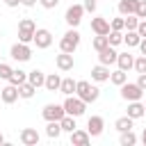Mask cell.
I'll use <instances>...</instances> for the list:
<instances>
[{
  "instance_id": "obj_1",
  "label": "cell",
  "mask_w": 146,
  "mask_h": 146,
  "mask_svg": "<svg viewBox=\"0 0 146 146\" xmlns=\"http://www.w3.org/2000/svg\"><path fill=\"white\" fill-rule=\"evenodd\" d=\"M75 96L82 98L84 103H96L98 96H100V89L94 87V84L87 82V80H78V82H75Z\"/></svg>"
},
{
  "instance_id": "obj_2",
  "label": "cell",
  "mask_w": 146,
  "mask_h": 146,
  "mask_svg": "<svg viewBox=\"0 0 146 146\" xmlns=\"http://www.w3.org/2000/svg\"><path fill=\"white\" fill-rule=\"evenodd\" d=\"M78 46H80V32L75 27H68L64 32V36L59 39V50L62 52H75Z\"/></svg>"
},
{
  "instance_id": "obj_3",
  "label": "cell",
  "mask_w": 146,
  "mask_h": 146,
  "mask_svg": "<svg viewBox=\"0 0 146 146\" xmlns=\"http://www.w3.org/2000/svg\"><path fill=\"white\" fill-rule=\"evenodd\" d=\"M62 105H64V112H66V114H71V116H75V119H78V116H82V114H84V110H87V103H84L82 98H78L75 94H73V96H66V100H64Z\"/></svg>"
},
{
  "instance_id": "obj_4",
  "label": "cell",
  "mask_w": 146,
  "mask_h": 146,
  "mask_svg": "<svg viewBox=\"0 0 146 146\" xmlns=\"http://www.w3.org/2000/svg\"><path fill=\"white\" fill-rule=\"evenodd\" d=\"M141 96H144V89H141L137 82H128V80H125V82L121 84V98H123V100H128V103H130V100H141Z\"/></svg>"
},
{
  "instance_id": "obj_5",
  "label": "cell",
  "mask_w": 146,
  "mask_h": 146,
  "mask_svg": "<svg viewBox=\"0 0 146 146\" xmlns=\"http://www.w3.org/2000/svg\"><path fill=\"white\" fill-rule=\"evenodd\" d=\"M34 30H36L34 21H32V18H23V21L18 23V41H23V43H32V39H34Z\"/></svg>"
},
{
  "instance_id": "obj_6",
  "label": "cell",
  "mask_w": 146,
  "mask_h": 146,
  "mask_svg": "<svg viewBox=\"0 0 146 146\" xmlns=\"http://www.w3.org/2000/svg\"><path fill=\"white\" fill-rule=\"evenodd\" d=\"M9 55H11V59H16V62H30L32 48H30V43L18 41V43H14V46L9 48Z\"/></svg>"
},
{
  "instance_id": "obj_7",
  "label": "cell",
  "mask_w": 146,
  "mask_h": 146,
  "mask_svg": "<svg viewBox=\"0 0 146 146\" xmlns=\"http://www.w3.org/2000/svg\"><path fill=\"white\" fill-rule=\"evenodd\" d=\"M82 14H84V7L82 5H71L64 14V21L68 23V27H78L82 23Z\"/></svg>"
},
{
  "instance_id": "obj_8",
  "label": "cell",
  "mask_w": 146,
  "mask_h": 146,
  "mask_svg": "<svg viewBox=\"0 0 146 146\" xmlns=\"http://www.w3.org/2000/svg\"><path fill=\"white\" fill-rule=\"evenodd\" d=\"M32 43H34L36 48H41V50L50 48V46H52V34H50V30H46V27H36V30H34V39H32Z\"/></svg>"
},
{
  "instance_id": "obj_9",
  "label": "cell",
  "mask_w": 146,
  "mask_h": 146,
  "mask_svg": "<svg viewBox=\"0 0 146 146\" xmlns=\"http://www.w3.org/2000/svg\"><path fill=\"white\" fill-rule=\"evenodd\" d=\"M64 114H66V112H64V105H57V103H48V105H43V110H41V116H43L46 121H59Z\"/></svg>"
},
{
  "instance_id": "obj_10",
  "label": "cell",
  "mask_w": 146,
  "mask_h": 146,
  "mask_svg": "<svg viewBox=\"0 0 146 146\" xmlns=\"http://www.w3.org/2000/svg\"><path fill=\"white\" fill-rule=\"evenodd\" d=\"M55 64H57V68L59 71H73V66H75V59H73V52H62L59 50V55L55 57Z\"/></svg>"
},
{
  "instance_id": "obj_11",
  "label": "cell",
  "mask_w": 146,
  "mask_h": 146,
  "mask_svg": "<svg viewBox=\"0 0 146 146\" xmlns=\"http://www.w3.org/2000/svg\"><path fill=\"white\" fill-rule=\"evenodd\" d=\"M18 139H21V144H23V146H36L41 137H39L36 128H23V130H21V135H18Z\"/></svg>"
},
{
  "instance_id": "obj_12",
  "label": "cell",
  "mask_w": 146,
  "mask_h": 146,
  "mask_svg": "<svg viewBox=\"0 0 146 146\" xmlns=\"http://www.w3.org/2000/svg\"><path fill=\"white\" fill-rule=\"evenodd\" d=\"M116 57H119V52L114 50V46H105L103 50H98V62H100V64H105V66L116 64Z\"/></svg>"
},
{
  "instance_id": "obj_13",
  "label": "cell",
  "mask_w": 146,
  "mask_h": 146,
  "mask_svg": "<svg viewBox=\"0 0 146 146\" xmlns=\"http://www.w3.org/2000/svg\"><path fill=\"white\" fill-rule=\"evenodd\" d=\"M18 98H21V96H18V87L7 84V87H2V89H0V100H2V103L11 105V103H16Z\"/></svg>"
},
{
  "instance_id": "obj_14",
  "label": "cell",
  "mask_w": 146,
  "mask_h": 146,
  "mask_svg": "<svg viewBox=\"0 0 146 146\" xmlns=\"http://www.w3.org/2000/svg\"><path fill=\"white\" fill-rule=\"evenodd\" d=\"M103 128H105V121H103V116H89V121H87V132H89L91 137H98V135H103Z\"/></svg>"
},
{
  "instance_id": "obj_15",
  "label": "cell",
  "mask_w": 146,
  "mask_h": 146,
  "mask_svg": "<svg viewBox=\"0 0 146 146\" xmlns=\"http://www.w3.org/2000/svg\"><path fill=\"white\" fill-rule=\"evenodd\" d=\"M89 141H91V135L87 132V130H73L71 132V144L73 146H89Z\"/></svg>"
},
{
  "instance_id": "obj_16",
  "label": "cell",
  "mask_w": 146,
  "mask_h": 146,
  "mask_svg": "<svg viewBox=\"0 0 146 146\" xmlns=\"http://www.w3.org/2000/svg\"><path fill=\"white\" fill-rule=\"evenodd\" d=\"M91 30H94V34H107L110 32V21L105 16H96V18H91Z\"/></svg>"
},
{
  "instance_id": "obj_17",
  "label": "cell",
  "mask_w": 146,
  "mask_h": 146,
  "mask_svg": "<svg viewBox=\"0 0 146 146\" xmlns=\"http://www.w3.org/2000/svg\"><path fill=\"white\" fill-rule=\"evenodd\" d=\"M91 80L94 82H107L110 80V66H105V64L94 66L91 68Z\"/></svg>"
},
{
  "instance_id": "obj_18",
  "label": "cell",
  "mask_w": 146,
  "mask_h": 146,
  "mask_svg": "<svg viewBox=\"0 0 146 146\" xmlns=\"http://www.w3.org/2000/svg\"><path fill=\"white\" fill-rule=\"evenodd\" d=\"M132 64H135V55H130V52H119V57H116V66L121 68V71H130L132 68Z\"/></svg>"
},
{
  "instance_id": "obj_19",
  "label": "cell",
  "mask_w": 146,
  "mask_h": 146,
  "mask_svg": "<svg viewBox=\"0 0 146 146\" xmlns=\"http://www.w3.org/2000/svg\"><path fill=\"white\" fill-rule=\"evenodd\" d=\"M27 82L39 89V87H43V82H46V73H43L41 68H32V71H27Z\"/></svg>"
},
{
  "instance_id": "obj_20",
  "label": "cell",
  "mask_w": 146,
  "mask_h": 146,
  "mask_svg": "<svg viewBox=\"0 0 146 146\" xmlns=\"http://www.w3.org/2000/svg\"><path fill=\"white\" fill-rule=\"evenodd\" d=\"M144 114H146L144 103H139V100H130V103H128V116H130V119L137 121V119H141Z\"/></svg>"
},
{
  "instance_id": "obj_21",
  "label": "cell",
  "mask_w": 146,
  "mask_h": 146,
  "mask_svg": "<svg viewBox=\"0 0 146 146\" xmlns=\"http://www.w3.org/2000/svg\"><path fill=\"white\" fill-rule=\"evenodd\" d=\"M137 5H139V0H119V14L121 16L135 14L137 11Z\"/></svg>"
},
{
  "instance_id": "obj_22",
  "label": "cell",
  "mask_w": 146,
  "mask_h": 146,
  "mask_svg": "<svg viewBox=\"0 0 146 146\" xmlns=\"http://www.w3.org/2000/svg\"><path fill=\"white\" fill-rule=\"evenodd\" d=\"M132 125H135V119H130L128 114H125V116H119V119L114 121V128H116L119 132H125V130H132Z\"/></svg>"
},
{
  "instance_id": "obj_23",
  "label": "cell",
  "mask_w": 146,
  "mask_h": 146,
  "mask_svg": "<svg viewBox=\"0 0 146 146\" xmlns=\"http://www.w3.org/2000/svg\"><path fill=\"white\" fill-rule=\"evenodd\" d=\"M139 41H141V36H139V32H137V30H128V32L123 34V43H125L128 48L139 46Z\"/></svg>"
},
{
  "instance_id": "obj_24",
  "label": "cell",
  "mask_w": 146,
  "mask_h": 146,
  "mask_svg": "<svg viewBox=\"0 0 146 146\" xmlns=\"http://www.w3.org/2000/svg\"><path fill=\"white\" fill-rule=\"evenodd\" d=\"M25 80H27V71H21V68H14L7 82H9V84H14V87H18V84H23Z\"/></svg>"
},
{
  "instance_id": "obj_25",
  "label": "cell",
  "mask_w": 146,
  "mask_h": 146,
  "mask_svg": "<svg viewBox=\"0 0 146 146\" xmlns=\"http://www.w3.org/2000/svg\"><path fill=\"white\" fill-rule=\"evenodd\" d=\"M59 84H62V78H59L57 73H50V75H46V82H43V87H46L48 91H59Z\"/></svg>"
},
{
  "instance_id": "obj_26",
  "label": "cell",
  "mask_w": 146,
  "mask_h": 146,
  "mask_svg": "<svg viewBox=\"0 0 146 146\" xmlns=\"http://www.w3.org/2000/svg\"><path fill=\"white\" fill-rule=\"evenodd\" d=\"M59 91H62L64 96H73V94H75V80H73V78H62Z\"/></svg>"
},
{
  "instance_id": "obj_27",
  "label": "cell",
  "mask_w": 146,
  "mask_h": 146,
  "mask_svg": "<svg viewBox=\"0 0 146 146\" xmlns=\"http://www.w3.org/2000/svg\"><path fill=\"white\" fill-rule=\"evenodd\" d=\"M59 125H62V132H73L78 125H75V116H71V114H64L62 119H59Z\"/></svg>"
},
{
  "instance_id": "obj_28",
  "label": "cell",
  "mask_w": 146,
  "mask_h": 146,
  "mask_svg": "<svg viewBox=\"0 0 146 146\" xmlns=\"http://www.w3.org/2000/svg\"><path fill=\"white\" fill-rule=\"evenodd\" d=\"M34 91H36V87H34V84H30L27 80H25L23 84H18V96H21V98H25V100H27V98H32V96H34Z\"/></svg>"
},
{
  "instance_id": "obj_29",
  "label": "cell",
  "mask_w": 146,
  "mask_h": 146,
  "mask_svg": "<svg viewBox=\"0 0 146 146\" xmlns=\"http://www.w3.org/2000/svg\"><path fill=\"white\" fill-rule=\"evenodd\" d=\"M125 80H128V73H125V71H121V68H116V71H112V73H110V82H112V84H116V87H121Z\"/></svg>"
},
{
  "instance_id": "obj_30",
  "label": "cell",
  "mask_w": 146,
  "mask_h": 146,
  "mask_svg": "<svg viewBox=\"0 0 146 146\" xmlns=\"http://www.w3.org/2000/svg\"><path fill=\"white\" fill-rule=\"evenodd\" d=\"M46 135H48L50 139H57V137L62 135V125H59V121H48V125H46Z\"/></svg>"
},
{
  "instance_id": "obj_31",
  "label": "cell",
  "mask_w": 146,
  "mask_h": 146,
  "mask_svg": "<svg viewBox=\"0 0 146 146\" xmlns=\"http://www.w3.org/2000/svg\"><path fill=\"white\" fill-rule=\"evenodd\" d=\"M91 46H94V50L98 52V50H103L105 46H110V41H107V34H96L94 39H91Z\"/></svg>"
},
{
  "instance_id": "obj_32",
  "label": "cell",
  "mask_w": 146,
  "mask_h": 146,
  "mask_svg": "<svg viewBox=\"0 0 146 146\" xmlns=\"http://www.w3.org/2000/svg\"><path fill=\"white\" fill-rule=\"evenodd\" d=\"M121 146H135L137 144V135L132 132V130H125V132H121Z\"/></svg>"
},
{
  "instance_id": "obj_33",
  "label": "cell",
  "mask_w": 146,
  "mask_h": 146,
  "mask_svg": "<svg viewBox=\"0 0 146 146\" xmlns=\"http://www.w3.org/2000/svg\"><path fill=\"white\" fill-rule=\"evenodd\" d=\"M107 41H110V46H119V43H123V34L119 30H110L107 32Z\"/></svg>"
},
{
  "instance_id": "obj_34",
  "label": "cell",
  "mask_w": 146,
  "mask_h": 146,
  "mask_svg": "<svg viewBox=\"0 0 146 146\" xmlns=\"http://www.w3.org/2000/svg\"><path fill=\"white\" fill-rule=\"evenodd\" d=\"M123 25H125V30H137L139 18H137L135 14H128V16H123Z\"/></svg>"
},
{
  "instance_id": "obj_35",
  "label": "cell",
  "mask_w": 146,
  "mask_h": 146,
  "mask_svg": "<svg viewBox=\"0 0 146 146\" xmlns=\"http://www.w3.org/2000/svg\"><path fill=\"white\" fill-rule=\"evenodd\" d=\"M132 68H135L137 73H146V55H139V57H135V64H132Z\"/></svg>"
},
{
  "instance_id": "obj_36",
  "label": "cell",
  "mask_w": 146,
  "mask_h": 146,
  "mask_svg": "<svg viewBox=\"0 0 146 146\" xmlns=\"http://www.w3.org/2000/svg\"><path fill=\"white\" fill-rule=\"evenodd\" d=\"M11 71H14V68H11L9 64H5V62H0V78H2V80H9V75H11Z\"/></svg>"
},
{
  "instance_id": "obj_37",
  "label": "cell",
  "mask_w": 146,
  "mask_h": 146,
  "mask_svg": "<svg viewBox=\"0 0 146 146\" xmlns=\"http://www.w3.org/2000/svg\"><path fill=\"white\" fill-rule=\"evenodd\" d=\"M110 30H119V32L125 30V25H123V16H121V18H112V21H110Z\"/></svg>"
},
{
  "instance_id": "obj_38",
  "label": "cell",
  "mask_w": 146,
  "mask_h": 146,
  "mask_svg": "<svg viewBox=\"0 0 146 146\" xmlns=\"http://www.w3.org/2000/svg\"><path fill=\"white\" fill-rule=\"evenodd\" d=\"M135 16L141 21V18H146V0H139V5H137V11H135Z\"/></svg>"
},
{
  "instance_id": "obj_39",
  "label": "cell",
  "mask_w": 146,
  "mask_h": 146,
  "mask_svg": "<svg viewBox=\"0 0 146 146\" xmlns=\"http://www.w3.org/2000/svg\"><path fill=\"white\" fill-rule=\"evenodd\" d=\"M82 7H84V11L94 14V11H96V7H98V0H84V2H82Z\"/></svg>"
},
{
  "instance_id": "obj_40",
  "label": "cell",
  "mask_w": 146,
  "mask_h": 146,
  "mask_svg": "<svg viewBox=\"0 0 146 146\" xmlns=\"http://www.w3.org/2000/svg\"><path fill=\"white\" fill-rule=\"evenodd\" d=\"M39 5H41L43 9H55V7L59 5V0H39Z\"/></svg>"
},
{
  "instance_id": "obj_41",
  "label": "cell",
  "mask_w": 146,
  "mask_h": 146,
  "mask_svg": "<svg viewBox=\"0 0 146 146\" xmlns=\"http://www.w3.org/2000/svg\"><path fill=\"white\" fill-rule=\"evenodd\" d=\"M137 32H139V36H141V39H146V18H141V21H139Z\"/></svg>"
},
{
  "instance_id": "obj_42",
  "label": "cell",
  "mask_w": 146,
  "mask_h": 146,
  "mask_svg": "<svg viewBox=\"0 0 146 146\" xmlns=\"http://www.w3.org/2000/svg\"><path fill=\"white\" fill-rule=\"evenodd\" d=\"M137 84L146 91V73H139V78H137Z\"/></svg>"
},
{
  "instance_id": "obj_43",
  "label": "cell",
  "mask_w": 146,
  "mask_h": 146,
  "mask_svg": "<svg viewBox=\"0 0 146 146\" xmlns=\"http://www.w3.org/2000/svg\"><path fill=\"white\" fill-rule=\"evenodd\" d=\"M36 2H39V0H21V5H23V7H34Z\"/></svg>"
},
{
  "instance_id": "obj_44",
  "label": "cell",
  "mask_w": 146,
  "mask_h": 146,
  "mask_svg": "<svg viewBox=\"0 0 146 146\" xmlns=\"http://www.w3.org/2000/svg\"><path fill=\"white\" fill-rule=\"evenodd\" d=\"M5 5H7V7H18L21 0H5Z\"/></svg>"
},
{
  "instance_id": "obj_45",
  "label": "cell",
  "mask_w": 146,
  "mask_h": 146,
  "mask_svg": "<svg viewBox=\"0 0 146 146\" xmlns=\"http://www.w3.org/2000/svg\"><path fill=\"white\" fill-rule=\"evenodd\" d=\"M139 50H141V55H146V39L139 41Z\"/></svg>"
},
{
  "instance_id": "obj_46",
  "label": "cell",
  "mask_w": 146,
  "mask_h": 146,
  "mask_svg": "<svg viewBox=\"0 0 146 146\" xmlns=\"http://www.w3.org/2000/svg\"><path fill=\"white\" fill-rule=\"evenodd\" d=\"M139 139H141V144H144V146H146V128H144V130H141V137H139Z\"/></svg>"
},
{
  "instance_id": "obj_47",
  "label": "cell",
  "mask_w": 146,
  "mask_h": 146,
  "mask_svg": "<svg viewBox=\"0 0 146 146\" xmlns=\"http://www.w3.org/2000/svg\"><path fill=\"white\" fill-rule=\"evenodd\" d=\"M0 144H5V135L2 132H0Z\"/></svg>"
},
{
  "instance_id": "obj_48",
  "label": "cell",
  "mask_w": 146,
  "mask_h": 146,
  "mask_svg": "<svg viewBox=\"0 0 146 146\" xmlns=\"http://www.w3.org/2000/svg\"><path fill=\"white\" fill-rule=\"evenodd\" d=\"M144 110H146V103H144Z\"/></svg>"
}]
</instances>
